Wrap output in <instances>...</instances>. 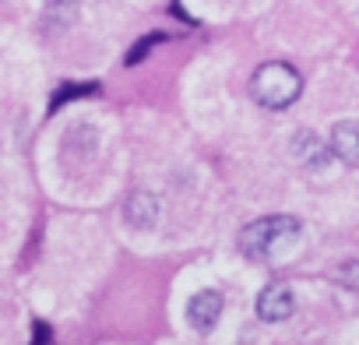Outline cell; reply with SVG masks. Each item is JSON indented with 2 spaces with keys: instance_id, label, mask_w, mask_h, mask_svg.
<instances>
[{
  "instance_id": "1",
  "label": "cell",
  "mask_w": 359,
  "mask_h": 345,
  "mask_svg": "<svg viewBox=\"0 0 359 345\" xmlns=\"http://www.w3.org/2000/svg\"><path fill=\"white\" fill-rule=\"evenodd\" d=\"M299 240H303L299 219H292V215H268V219L250 222L240 233V250L250 261H268V257H278V254L292 250Z\"/></svg>"
},
{
  "instance_id": "2",
  "label": "cell",
  "mask_w": 359,
  "mask_h": 345,
  "mask_svg": "<svg viewBox=\"0 0 359 345\" xmlns=\"http://www.w3.org/2000/svg\"><path fill=\"white\" fill-rule=\"evenodd\" d=\"M303 92V78L296 67L282 64V60H271V64H261L250 78V95L264 106V109H285L299 99Z\"/></svg>"
},
{
  "instance_id": "3",
  "label": "cell",
  "mask_w": 359,
  "mask_h": 345,
  "mask_svg": "<svg viewBox=\"0 0 359 345\" xmlns=\"http://www.w3.org/2000/svg\"><path fill=\"white\" fill-rule=\"evenodd\" d=\"M292 310H296V296H292V289H289V285L275 282V285L261 289V296H257V317H261L264 324L289 320V317H292Z\"/></svg>"
},
{
  "instance_id": "4",
  "label": "cell",
  "mask_w": 359,
  "mask_h": 345,
  "mask_svg": "<svg viewBox=\"0 0 359 345\" xmlns=\"http://www.w3.org/2000/svg\"><path fill=\"white\" fill-rule=\"evenodd\" d=\"M219 317H222V296L215 289H205V292H198L187 303V320H191L194 331H205L208 334L219 324Z\"/></svg>"
},
{
  "instance_id": "5",
  "label": "cell",
  "mask_w": 359,
  "mask_h": 345,
  "mask_svg": "<svg viewBox=\"0 0 359 345\" xmlns=\"http://www.w3.org/2000/svg\"><path fill=\"white\" fill-rule=\"evenodd\" d=\"M331 151H334L341 162L359 165V123H355V120L334 123V130H331Z\"/></svg>"
},
{
  "instance_id": "6",
  "label": "cell",
  "mask_w": 359,
  "mask_h": 345,
  "mask_svg": "<svg viewBox=\"0 0 359 345\" xmlns=\"http://www.w3.org/2000/svg\"><path fill=\"white\" fill-rule=\"evenodd\" d=\"M292 148H296V155L303 158V162H310L313 169H324L327 162H331V148L313 134V130H296V137H292Z\"/></svg>"
},
{
  "instance_id": "7",
  "label": "cell",
  "mask_w": 359,
  "mask_h": 345,
  "mask_svg": "<svg viewBox=\"0 0 359 345\" xmlns=\"http://www.w3.org/2000/svg\"><path fill=\"white\" fill-rule=\"evenodd\" d=\"M123 215H127L130 226H137V229H151L155 219H158V201H155L148 191H134V194L127 198Z\"/></svg>"
},
{
  "instance_id": "8",
  "label": "cell",
  "mask_w": 359,
  "mask_h": 345,
  "mask_svg": "<svg viewBox=\"0 0 359 345\" xmlns=\"http://www.w3.org/2000/svg\"><path fill=\"white\" fill-rule=\"evenodd\" d=\"M99 92V85L95 81H67V85H60L57 92H53V99H50V113H57L64 102H71V99H81V95H95Z\"/></svg>"
},
{
  "instance_id": "9",
  "label": "cell",
  "mask_w": 359,
  "mask_h": 345,
  "mask_svg": "<svg viewBox=\"0 0 359 345\" xmlns=\"http://www.w3.org/2000/svg\"><path fill=\"white\" fill-rule=\"evenodd\" d=\"M334 278H338L345 289H352V292L359 296V261H345V264H338V268H334Z\"/></svg>"
},
{
  "instance_id": "10",
  "label": "cell",
  "mask_w": 359,
  "mask_h": 345,
  "mask_svg": "<svg viewBox=\"0 0 359 345\" xmlns=\"http://www.w3.org/2000/svg\"><path fill=\"white\" fill-rule=\"evenodd\" d=\"M162 39H165V36H162V32H155V36H144L141 43H134V46H130V53H127V64H130V67H134V64H141V60L148 57V50H151V46H158Z\"/></svg>"
},
{
  "instance_id": "11",
  "label": "cell",
  "mask_w": 359,
  "mask_h": 345,
  "mask_svg": "<svg viewBox=\"0 0 359 345\" xmlns=\"http://www.w3.org/2000/svg\"><path fill=\"white\" fill-rule=\"evenodd\" d=\"M50 324L46 320H36V327H32V345H50Z\"/></svg>"
}]
</instances>
